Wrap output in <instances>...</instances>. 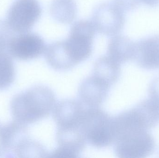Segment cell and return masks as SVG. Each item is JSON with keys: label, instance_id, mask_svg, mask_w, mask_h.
<instances>
[{"label": "cell", "instance_id": "2e32d148", "mask_svg": "<svg viewBox=\"0 0 159 158\" xmlns=\"http://www.w3.org/2000/svg\"><path fill=\"white\" fill-rule=\"evenodd\" d=\"M114 3L124 11L134 10L138 7L141 0H113Z\"/></svg>", "mask_w": 159, "mask_h": 158}, {"label": "cell", "instance_id": "d6986e66", "mask_svg": "<svg viewBox=\"0 0 159 158\" xmlns=\"http://www.w3.org/2000/svg\"><path fill=\"white\" fill-rule=\"evenodd\" d=\"M141 2L150 7H156L159 6V0H141Z\"/></svg>", "mask_w": 159, "mask_h": 158}, {"label": "cell", "instance_id": "4fadbf2b", "mask_svg": "<svg viewBox=\"0 0 159 158\" xmlns=\"http://www.w3.org/2000/svg\"><path fill=\"white\" fill-rule=\"evenodd\" d=\"M77 8L75 0H53L50 5L51 16L57 22L70 24L75 19Z\"/></svg>", "mask_w": 159, "mask_h": 158}, {"label": "cell", "instance_id": "52a82bcc", "mask_svg": "<svg viewBox=\"0 0 159 158\" xmlns=\"http://www.w3.org/2000/svg\"><path fill=\"white\" fill-rule=\"evenodd\" d=\"M43 39L31 32L20 33L11 40L7 50L10 56L20 60L37 58L44 53L46 48Z\"/></svg>", "mask_w": 159, "mask_h": 158}, {"label": "cell", "instance_id": "5b68a950", "mask_svg": "<svg viewBox=\"0 0 159 158\" xmlns=\"http://www.w3.org/2000/svg\"><path fill=\"white\" fill-rule=\"evenodd\" d=\"M37 0H17L7 13V22L16 33H25L33 27L42 15Z\"/></svg>", "mask_w": 159, "mask_h": 158}, {"label": "cell", "instance_id": "7c38bea8", "mask_svg": "<svg viewBox=\"0 0 159 158\" xmlns=\"http://www.w3.org/2000/svg\"><path fill=\"white\" fill-rule=\"evenodd\" d=\"M120 66L108 56H103L95 61L92 74L104 80L112 86L120 77Z\"/></svg>", "mask_w": 159, "mask_h": 158}, {"label": "cell", "instance_id": "3957f363", "mask_svg": "<svg viewBox=\"0 0 159 158\" xmlns=\"http://www.w3.org/2000/svg\"><path fill=\"white\" fill-rule=\"evenodd\" d=\"M81 129L87 143L95 148H105L113 144V117L100 108L85 109Z\"/></svg>", "mask_w": 159, "mask_h": 158}, {"label": "cell", "instance_id": "5bb4252c", "mask_svg": "<svg viewBox=\"0 0 159 158\" xmlns=\"http://www.w3.org/2000/svg\"><path fill=\"white\" fill-rule=\"evenodd\" d=\"M15 66L10 55L0 52V91L8 88L15 80Z\"/></svg>", "mask_w": 159, "mask_h": 158}, {"label": "cell", "instance_id": "6da1fadb", "mask_svg": "<svg viewBox=\"0 0 159 158\" xmlns=\"http://www.w3.org/2000/svg\"><path fill=\"white\" fill-rule=\"evenodd\" d=\"M114 150L123 158L147 157L155 148L153 136L124 112L113 117Z\"/></svg>", "mask_w": 159, "mask_h": 158}, {"label": "cell", "instance_id": "7a4b0ae2", "mask_svg": "<svg viewBox=\"0 0 159 158\" xmlns=\"http://www.w3.org/2000/svg\"><path fill=\"white\" fill-rule=\"evenodd\" d=\"M57 103L56 95L49 87L37 85L15 96L10 109L14 121L27 126L48 117Z\"/></svg>", "mask_w": 159, "mask_h": 158}, {"label": "cell", "instance_id": "9c48e42d", "mask_svg": "<svg viewBox=\"0 0 159 158\" xmlns=\"http://www.w3.org/2000/svg\"><path fill=\"white\" fill-rule=\"evenodd\" d=\"M134 60L142 68L159 69V35L143 38L135 43Z\"/></svg>", "mask_w": 159, "mask_h": 158}, {"label": "cell", "instance_id": "8fae6325", "mask_svg": "<svg viewBox=\"0 0 159 158\" xmlns=\"http://www.w3.org/2000/svg\"><path fill=\"white\" fill-rule=\"evenodd\" d=\"M143 127L148 130L159 124V103L150 98L132 108Z\"/></svg>", "mask_w": 159, "mask_h": 158}, {"label": "cell", "instance_id": "8992f818", "mask_svg": "<svg viewBox=\"0 0 159 158\" xmlns=\"http://www.w3.org/2000/svg\"><path fill=\"white\" fill-rule=\"evenodd\" d=\"M92 19L96 31L107 36L118 35L123 29L126 21L124 10L114 2L97 6Z\"/></svg>", "mask_w": 159, "mask_h": 158}, {"label": "cell", "instance_id": "30bf717a", "mask_svg": "<svg viewBox=\"0 0 159 158\" xmlns=\"http://www.w3.org/2000/svg\"><path fill=\"white\" fill-rule=\"evenodd\" d=\"M135 52V43L127 36L118 34L109 40L107 55L120 65L134 60Z\"/></svg>", "mask_w": 159, "mask_h": 158}, {"label": "cell", "instance_id": "9a60e30c", "mask_svg": "<svg viewBox=\"0 0 159 158\" xmlns=\"http://www.w3.org/2000/svg\"><path fill=\"white\" fill-rule=\"evenodd\" d=\"M15 32L6 21L0 20V52L7 50L11 40L15 37Z\"/></svg>", "mask_w": 159, "mask_h": 158}, {"label": "cell", "instance_id": "277c9868", "mask_svg": "<svg viewBox=\"0 0 159 158\" xmlns=\"http://www.w3.org/2000/svg\"><path fill=\"white\" fill-rule=\"evenodd\" d=\"M96 31L92 22L89 20H78L72 26L69 37L64 42L67 53L75 66L91 55Z\"/></svg>", "mask_w": 159, "mask_h": 158}, {"label": "cell", "instance_id": "e0dca14e", "mask_svg": "<svg viewBox=\"0 0 159 158\" xmlns=\"http://www.w3.org/2000/svg\"><path fill=\"white\" fill-rule=\"evenodd\" d=\"M150 98L159 103V76L153 80L149 87Z\"/></svg>", "mask_w": 159, "mask_h": 158}, {"label": "cell", "instance_id": "ba28073f", "mask_svg": "<svg viewBox=\"0 0 159 158\" xmlns=\"http://www.w3.org/2000/svg\"><path fill=\"white\" fill-rule=\"evenodd\" d=\"M111 86L107 82L92 74L80 85V101L89 108L100 107L107 98Z\"/></svg>", "mask_w": 159, "mask_h": 158}, {"label": "cell", "instance_id": "ac0fdd59", "mask_svg": "<svg viewBox=\"0 0 159 158\" xmlns=\"http://www.w3.org/2000/svg\"><path fill=\"white\" fill-rule=\"evenodd\" d=\"M6 150L5 145V135L4 125L0 123V158L5 157Z\"/></svg>", "mask_w": 159, "mask_h": 158}]
</instances>
